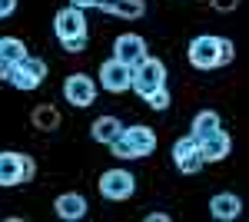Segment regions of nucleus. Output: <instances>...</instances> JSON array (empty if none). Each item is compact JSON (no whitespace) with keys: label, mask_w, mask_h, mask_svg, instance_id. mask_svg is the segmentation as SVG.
<instances>
[{"label":"nucleus","mask_w":249,"mask_h":222,"mask_svg":"<svg viewBox=\"0 0 249 222\" xmlns=\"http://www.w3.org/2000/svg\"><path fill=\"white\" fill-rule=\"evenodd\" d=\"M160 86H166V67H163V60H156V56H143L136 67H130V90L140 96V100H146L153 90Z\"/></svg>","instance_id":"1"},{"label":"nucleus","mask_w":249,"mask_h":222,"mask_svg":"<svg viewBox=\"0 0 249 222\" xmlns=\"http://www.w3.org/2000/svg\"><path fill=\"white\" fill-rule=\"evenodd\" d=\"M96 186H100V196H103V199L123 203V199H130L136 192V176L130 169H107Z\"/></svg>","instance_id":"2"},{"label":"nucleus","mask_w":249,"mask_h":222,"mask_svg":"<svg viewBox=\"0 0 249 222\" xmlns=\"http://www.w3.org/2000/svg\"><path fill=\"white\" fill-rule=\"evenodd\" d=\"M223 130V123H219V113L216 110H199L196 116H193L190 123V136L193 139H203V136H210V133Z\"/></svg>","instance_id":"16"},{"label":"nucleus","mask_w":249,"mask_h":222,"mask_svg":"<svg viewBox=\"0 0 249 222\" xmlns=\"http://www.w3.org/2000/svg\"><path fill=\"white\" fill-rule=\"evenodd\" d=\"M210 212H213V219H219V222H232L243 216V199L236 192H216L210 199Z\"/></svg>","instance_id":"11"},{"label":"nucleus","mask_w":249,"mask_h":222,"mask_svg":"<svg viewBox=\"0 0 249 222\" xmlns=\"http://www.w3.org/2000/svg\"><path fill=\"white\" fill-rule=\"evenodd\" d=\"M53 212L63 222H80L87 216V199L80 192H60L57 199H53Z\"/></svg>","instance_id":"12"},{"label":"nucleus","mask_w":249,"mask_h":222,"mask_svg":"<svg viewBox=\"0 0 249 222\" xmlns=\"http://www.w3.org/2000/svg\"><path fill=\"white\" fill-rule=\"evenodd\" d=\"M110 153H113L116 159H133V149L126 146V139H123V136H116L113 143H110Z\"/></svg>","instance_id":"24"},{"label":"nucleus","mask_w":249,"mask_h":222,"mask_svg":"<svg viewBox=\"0 0 249 222\" xmlns=\"http://www.w3.org/2000/svg\"><path fill=\"white\" fill-rule=\"evenodd\" d=\"M60 47H63L67 53H83V50H87V34H80V37H67V40H60Z\"/></svg>","instance_id":"23"},{"label":"nucleus","mask_w":249,"mask_h":222,"mask_svg":"<svg viewBox=\"0 0 249 222\" xmlns=\"http://www.w3.org/2000/svg\"><path fill=\"white\" fill-rule=\"evenodd\" d=\"M196 146H199L203 163H223L232 153V139H230V133L216 130V133H210V136H203V139H196Z\"/></svg>","instance_id":"8"},{"label":"nucleus","mask_w":249,"mask_h":222,"mask_svg":"<svg viewBox=\"0 0 249 222\" xmlns=\"http://www.w3.org/2000/svg\"><path fill=\"white\" fill-rule=\"evenodd\" d=\"M14 67H20V70H27V73L34 76V80H40V83H43V80H47V63H43V60H37V56H23V60H20V63H14Z\"/></svg>","instance_id":"20"},{"label":"nucleus","mask_w":249,"mask_h":222,"mask_svg":"<svg viewBox=\"0 0 249 222\" xmlns=\"http://www.w3.org/2000/svg\"><path fill=\"white\" fill-rule=\"evenodd\" d=\"M96 10L123 17V20H140L146 14V3L143 0H96Z\"/></svg>","instance_id":"14"},{"label":"nucleus","mask_w":249,"mask_h":222,"mask_svg":"<svg viewBox=\"0 0 249 222\" xmlns=\"http://www.w3.org/2000/svg\"><path fill=\"white\" fill-rule=\"evenodd\" d=\"M37 176V163H34V156H23V183H30Z\"/></svg>","instance_id":"25"},{"label":"nucleus","mask_w":249,"mask_h":222,"mask_svg":"<svg viewBox=\"0 0 249 222\" xmlns=\"http://www.w3.org/2000/svg\"><path fill=\"white\" fill-rule=\"evenodd\" d=\"M100 86L107 93H126L130 90V67L120 63L116 56L100 63Z\"/></svg>","instance_id":"7"},{"label":"nucleus","mask_w":249,"mask_h":222,"mask_svg":"<svg viewBox=\"0 0 249 222\" xmlns=\"http://www.w3.org/2000/svg\"><path fill=\"white\" fill-rule=\"evenodd\" d=\"M27 56V43L23 40H17V37H0V60H7L10 67L14 63H20Z\"/></svg>","instance_id":"18"},{"label":"nucleus","mask_w":249,"mask_h":222,"mask_svg":"<svg viewBox=\"0 0 249 222\" xmlns=\"http://www.w3.org/2000/svg\"><path fill=\"white\" fill-rule=\"evenodd\" d=\"M120 136L126 139V146L133 149V159L153 156V149H156V133L150 130V126H126Z\"/></svg>","instance_id":"10"},{"label":"nucleus","mask_w":249,"mask_h":222,"mask_svg":"<svg viewBox=\"0 0 249 222\" xmlns=\"http://www.w3.org/2000/svg\"><path fill=\"white\" fill-rule=\"evenodd\" d=\"M213 10H219V14H230V10H236L239 7V0H210Z\"/></svg>","instance_id":"26"},{"label":"nucleus","mask_w":249,"mask_h":222,"mask_svg":"<svg viewBox=\"0 0 249 222\" xmlns=\"http://www.w3.org/2000/svg\"><path fill=\"white\" fill-rule=\"evenodd\" d=\"M113 56L120 63H126V67H136L146 56V40L140 37V34H120L113 40Z\"/></svg>","instance_id":"9"},{"label":"nucleus","mask_w":249,"mask_h":222,"mask_svg":"<svg viewBox=\"0 0 249 222\" xmlns=\"http://www.w3.org/2000/svg\"><path fill=\"white\" fill-rule=\"evenodd\" d=\"M216 53H219V37H213V34H199L186 47V56H190L193 70H216L219 67L216 63Z\"/></svg>","instance_id":"3"},{"label":"nucleus","mask_w":249,"mask_h":222,"mask_svg":"<svg viewBox=\"0 0 249 222\" xmlns=\"http://www.w3.org/2000/svg\"><path fill=\"white\" fill-rule=\"evenodd\" d=\"M30 123H34V130L53 133L60 126V110L50 106V103H40V106H34V113H30Z\"/></svg>","instance_id":"17"},{"label":"nucleus","mask_w":249,"mask_h":222,"mask_svg":"<svg viewBox=\"0 0 249 222\" xmlns=\"http://www.w3.org/2000/svg\"><path fill=\"white\" fill-rule=\"evenodd\" d=\"M14 10H17V0H0V20H7Z\"/></svg>","instance_id":"27"},{"label":"nucleus","mask_w":249,"mask_h":222,"mask_svg":"<svg viewBox=\"0 0 249 222\" xmlns=\"http://www.w3.org/2000/svg\"><path fill=\"white\" fill-rule=\"evenodd\" d=\"M73 7H80V10H87V7H96V0H70Z\"/></svg>","instance_id":"29"},{"label":"nucleus","mask_w":249,"mask_h":222,"mask_svg":"<svg viewBox=\"0 0 249 222\" xmlns=\"http://www.w3.org/2000/svg\"><path fill=\"white\" fill-rule=\"evenodd\" d=\"M63 100H67L70 106H77V110H87V106L96 100V83H93V76H87V73H70L67 80H63Z\"/></svg>","instance_id":"4"},{"label":"nucleus","mask_w":249,"mask_h":222,"mask_svg":"<svg viewBox=\"0 0 249 222\" xmlns=\"http://www.w3.org/2000/svg\"><path fill=\"white\" fill-rule=\"evenodd\" d=\"M173 163H176V169H179L183 176H193V172H199V169L206 166L193 136H183V139L173 143Z\"/></svg>","instance_id":"5"},{"label":"nucleus","mask_w":249,"mask_h":222,"mask_svg":"<svg viewBox=\"0 0 249 222\" xmlns=\"http://www.w3.org/2000/svg\"><path fill=\"white\" fill-rule=\"evenodd\" d=\"M7 73H10V63H7V60H0V80H7Z\"/></svg>","instance_id":"30"},{"label":"nucleus","mask_w":249,"mask_h":222,"mask_svg":"<svg viewBox=\"0 0 249 222\" xmlns=\"http://www.w3.org/2000/svg\"><path fill=\"white\" fill-rule=\"evenodd\" d=\"M232 60H236V43L226 37H219V53H216V63L219 67H230Z\"/></svg>","instance_id":"22"},{"label":"nucleus","mask_w":249,"mask_h":222,"mask_svg":"<svg viewBox=\"0 0 249 222\" xmlns=\"http://www.w3.org/2000/svg\"><path fill=\"white\" fill-rule=\"evenodd\" d=\"M7 83H10L14 90H23V93H30V90H37V86H40V80H34V76L27 73V70H20V67H10V73H7Z\"/></svg>","instance_id":"19"},{"label":"nucleus","mask_w":249,"mask_h":222,"mask_svg":"<svg viewBox=\"0 0 249 222\" xmlns=\"http://www.w3.org/2000/svg\"><path fill=\"white\" fill-rule=\"evenodd\" d=\"M0 186L3 189L23 186V153H10V149L0 153Z\"/></svg>","instance_id":"13"},{"label":"nucleus","mask_w":249,"mask_h":222,"mask_svg":"<svg viewBox=\"0 0 249 222\" xmlns=\"http://www.w3.org/2000/svg\"><path fill=\"white\" fill-rule=\"evenodd\" d=\"M53 34H57V40L87 34V17H83V10H80V7H73V3L60 7L57 17H53Z\"/></svg>","instance_id":"6"},{"label":"nucleus","mask_w":249,"mask_h":222,"mask_svg":"<svg viewBox=\"0 0 249 222\" xmlns=\"http://www.w3.org/2000/svg\"><path fill=\"white\" fill-rule=\"evenodd\" d=\"M146 222H170V216H166V212H150Z\"/></svg>","instance_id":"28"},{"label":"nucleus","mask_w":249,"mask_h":222,"mask_svg":"<svg viewBox=\"0 0 249 222\" xmlns=\"http://www.w3.org/2000/svg\"><path fill=\"white\" fill-rule=\"evenodd\" d=\"M120 133H123V123H120L116 116H96L93 126H90V136H93L96 143H107V146L113 143Z\"/></svg>","instance_id":"15"},{"label":"nucleus","mask_w":249,"mask_h":222,"mask_svg":"<svg viewBox=\"0 0 249 222\" xmlns=\"http://www.w3.org/2000/svg\"><path fill=\"white\" fill-rule=\"evenodd\" d=\"M150 110H156V113H163V110H170V103H173V96H170V90L166 86H160V90H153L146 100H143Z\"/></svg>","instance_id":"21"}]
</instances>
